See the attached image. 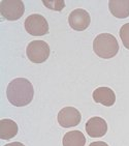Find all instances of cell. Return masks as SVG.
<instances>
[{
    "label": "cell",
    "mask_w": 129,
    "mask_h": 146,
    "mask_svg": "<svg viewBox=\"0 0 129 146\" xmlns=\"http://www.w3.org/2000/svg\"><path fill=\"white\" fill-rule=\"evenodd\" d=\"M6 96L11 105L16 107H24L33 100L34 88L29 80L17 78L13 80L6 88Z\"/></svg>",
    "instance_id": "6da1fadb"
},
{
    "label": "cell",
    "mask_w": 129,
    "mask_h": 146,
    "mask_svg": "<svg viewBox=\"0 0 129 146\" xmlns=\"http://www.w3.org/2000/svg\"><path fill=\"white\" fill-rule=\"evenodd\" d=\"M93 50L100 58H113L119 52L118 40L112 34L100 33L93 40Z\"/></svg>",
    "instance_id": "7a4b0ae2"
},
{
    "label": "cell",
    "mask_w": 129,
    "mask_h": 146,
    "mask_svg": "<svg viewBox=\"0 0 129 146\" xmlns=\"http://www.w3.org/2000/svg\"><path fill=\"white\" fill-rule=\"evenodd\" d=\"M26 55L33 63H42L50 56V47L43 40H33L27 46Z\"/></svg>",
    "instance_id": "3957f363"
},
{
    "label": "cell",
    "mask_w": 129,
    "mask_h": 146,
    "mask_svg": "<svg viewBox=\"0 0 129 146\" xmlns=\"http://www.w3.org/2000/svg\"><path fill=\"white\" fill-rule=\"evenodd\" d=\"M25 11L24 3L21 0H2L0 2L1 16L9 21L19 20Z\"/></svg>",
    "instance_id": "277c9868"
},
{
    "label": "cell",
    "mask_w": 129,
    "mask_h": 146,
    "mask_svg": "<svg viewBox=\"0 0 129 146\" xmlns=\"http://www.w3.org/2000/svg\"><path fill=\"white\" fill-rule=\"evenodd\" d=\"M25 29L33 36H42L49 32L48 21L41 15H31L25 20Z\"/></svg>",
    "instance_id": "5b68a950"
},
{
    "label": "cell",
    "mask_w": 129,
    "mask_h": 146,
    "mask_svg": "<svg viewBox=\"0 0 129 146\" xmlns=\"http://www.w3.org/2000/svg\"><path fill=\"white\" fill-rule=\"evenodd\" d=\"M82 116L78 109L73 107H65L58 113V122L62 127H76L81 122Z\"/></svg>",
    "instance_id": "8992f818"
},
{
    "label": "cell",
    "mask_w": 129,
    "mask_h": 146,
    "mask_svg": "<svg viewBox=\"0 0 129 146\" xmlns=\"http://www.w3.org/2000/svg\"><path fill=\"white\" fill-rule=\"evenodd\" d=\"M91 19L90 15L87 11L83 9H76L70 13L68 17V23L70 27L73 30L76 31H83L89 27Z\"/></svg>",
    "instance_id": "52a82bcc"
},
{
    "label": "cell",
    "mask_w": 129,
    "mask_h": 146,
    "mask_svg": "<svg viewBox=\"0 0 129 146\" xmlns=\"http://www.w3.org/2000/svg\"><path fill=\"white\" fill-rule=\"evenodd\" d=\"M87 134L92 138L103 137L107 132V123L103 118L95 116L90 118L86 123Z\"/></svg>",
    "instance_id": "ba28073f"
},
{
    "label": "cell",
    "mask_w": 129,
    "mask_h": 146,
    "mask_svg": "<svg viewBox=\"0 0 129 146\" xmlns=\"http://www.w3.org/2000/svg\"><path fill=\"white\" fill-rule=\"evenodd\" d=\"M93 100L105 107H111L115 104L116 94L109 87H98L93 91Z\"/></svg>",
    "instance_id": "9c48e42d"
},
{
    "label": "cell",
    "mask_w": 129,
    "mask_h": 146,
    "mask_svg": "<svg viewBox=\"0 0 129 146\" xmlns=\"http://www.w3.org/2000/svg\"><path fill=\"white\" fill-rule=\"evenodd\" d=\"M109 7L114 17L119 19L129 17V0H111Z\"/></svg>",
    "instance_id": "30bf717a"
},
{
    "label": "cell",
    "mask_w": 129,
    "mask_h": 146,
    "mask_svg": "<svg viewBox=\"0 0 129 146\" xmlns=\"http://www.w3.org/2000/svg\"><path fill=\"white\" fill-rule=\"evenodd\" d=\"M18 124L11 119H1L0 120V139L9 140L18 134Z\"/></svg>",
    "instance_id": "8fae6325"
},
{
    "label": "cell",
    "mask_w": 129,
    "mask_h": 146,
    "mask_svg": "<svg viewBox=\"0 0 129 146\" xmlns=\"http://www.w3.org/2000/svg\"><path fill=\"white\" fill-rule=\"evenodd\" d=\"M63 146H85L86 138L81 131L67 132L62 140Z\"/></svg>",
    "instance_id": "7c38bea8"
},
{
    "label": "cell",
    "mask_w": 129,
    "mask_h": 146,
    "mask_svg": "<svg viewBox=\"0 0 129 146\" xmlns=\"http://www.w3.org/2000/svg\"><path fill=\"white\" fill-rule=\"evenodd\" d=\"M42 3L45 7L54 11H61L65 6V2L63 0H42Z\"/></svg>",
    "instance_id": "4fadbf2b"
},
{
    "label": "cell",
    "mask_w": 129,
    "mask_h": 146,
    "mask_svg": "<svg viewBox=\"0 0 129 146\" xmlns=\"http://www.w3.org/2000/svg\"><path fill=\"white\" fill-rule=\"evenodd\" d=\"M119 34H120V38L122 40V42H123L124 47L129 50V23L124 24L121 27Z\"/></svg>",
    "instance_id": "5bb4252c"
},
{
    "label": "cell",
    "mask_w": 129,
    "mask_h": 146,
    "mask_svg": "<svg viewBox=\"0 0 129 146\" xmlns=\"http://www.w3.org/2000/svg\"><path fill=\"white\" fill-rule=\"evenodd\" d=\"M89 146H109L105 142L103 141H96V142H92Z\"/></svg>",
    "instance_id": "9a60e30c"
},
{
    "label": "cell",
    "mask_w": 129,
    "mask_h": 146,
    "mask_svg": "<svg viewBox=\"0 0 129 146\" xmlns=\"http://www.w3.org/2000/svg\"><path fill=\"white\" fill-rule=\"evenodd\" d=\"M4 146H25L24 144H22L21 142H13V143H9Z\"/></svg>",
    "instance_id": "2e32d148"
}]
</instances>
